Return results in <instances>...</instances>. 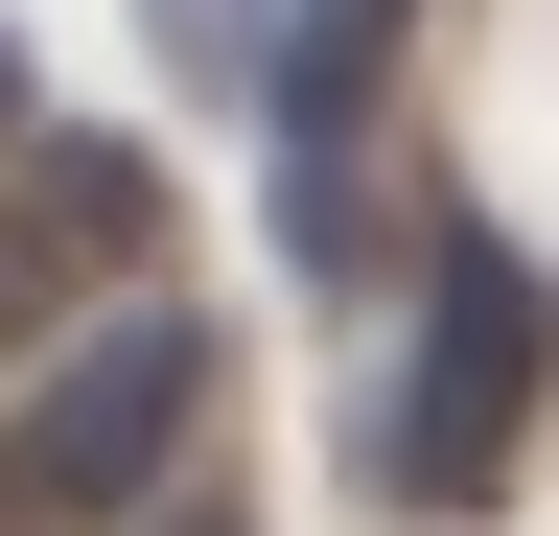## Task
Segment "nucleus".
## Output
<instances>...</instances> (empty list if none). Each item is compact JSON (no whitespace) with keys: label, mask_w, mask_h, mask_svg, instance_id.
<instances>
[{"label":"nucleus","mask_w":559,"mask_h":536,"mask_svg":"<svg viewBox=\"0 0 559 536\" xmlns=\"http://www.w3.org/2000/svg\"><path fill=\"white\" fill-rule=\"evenodd\" d=\"M210 396H234L210 303L117 281L47 373H0V536H117V513H164L187 466H210Z\"/></svg>","instance_id":"nucleus-1"},{"label":"nucleus","mask_w":559,"mask_h":536,"mask_svg":"<svg viewBox=\"0 0 559 536\" xmlns=\"http://www.w3.org/2000/svg\"><path fill=\"white\" fill-rule=\"evenodd\" d=\"M559 420V281L513 234H419V326L373 373V420H349V466H373L396 513H489Z\"/></svg>","instance_id":"nucleus-2"},{"label":"nucleus","mask_w":559,"mask_h":536,"mask_svg":"<svg viewBox=\"0 0 559 536\" xmlns=\"http://www.w3.org/2000/svg\"><path fill=\"white\" fill-rule=\"evenodd\" d=\"M419 0H280V71H257V141H280V257L349 281L373 257V94H396Z\"/></svg>","instance_id":"nucleus-3"},{"label":"nucleus","mask_w":559,"mask_h":536,"mask_svg":"<svg viewBox=\"0 0 559 536\" xmlns=\"http://www.w3.org/2000/svg\"><path fill=\"white\" fill-rule=\"evenodd\" d=\"M117 281H164V164L70 117V141H24V164H0V373H47Z\"/></svg>","instance_id":"nucleus-4"},{"label":"nucleus","mask_w":559,"mask_h":536,"mask_svg":"<svg viewBox=\"0 0 559 536\" xmlns=\"http://www.w3.org/2000/svg\"><path fill=\"white\" fill-rule=\"evenodd\" d=\"M164 71H187V94H257V71H280V0H164Z\"/></svg>","instance_id":"nucleus-5"},{"label":"nucleus","mask_w":559,"mask_h":536,"mask_svg":"<svg viewBox=\"0 0 559 536\" xmlns=\"http://www.w3.org/2000/svg\"><path fill=\"white\" fill-rule=\"evenodd\" d=\"M117 536H257V513L234 490H164V513H117Z\"/></svg>","instance_id":"nucleus-6"},{"label":"nucleus","mask_w":559,"mask_h":536,"mask_svg":"<svg viewBox=\"0 0 559 536\" xmlns=\"http://www.w3.org/2000/svg\"><path fill=\"white\" fill-rule=\"evenodd\" d=\"M0 141H24V24H0Z\"/></svg>","instance_id":"nucleus-7"}]
</instances>
